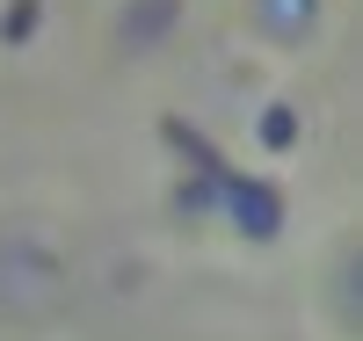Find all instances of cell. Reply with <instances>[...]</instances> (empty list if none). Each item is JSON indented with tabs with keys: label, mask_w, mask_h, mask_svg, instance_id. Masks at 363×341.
<instances>
[{
	"label": "cell",
	"mask_w": 363,
	"mask_h": 341,
	"mask_svg": "<svg viewBox=\"0 0 363 341\" xmlns=\"http://www.w3.org/2000/svg\"><path fill=\"white\" fill-rule=\"evenodd\" d=\"M66 305V255L58 240L37 225H8L0 233V320L37 327Z\"/></svg>",
	"instance_id": "1"
},
{
	"label": "cell",
	"mask_w": 363,
	"mask_h": 341,
	"mask_svg": "<svg viewBox=\"0 0 363 341\" xmlns=\"http://www.w3.org/2000/svg\"><path fill=\"white\" fill-rule=\"evenodd\" d=\"M211 189L225 196V211L240 218V233L269 240V233L284 225V203H277V189H262V181H240V174H225V167H218V174H211Z\"/></svg>",
	"instance_id": "2"
},
{
	"label": "cell",
	"mask_w": 363,
	"mask_h": 341,
	"mask_svg": "<svg viewBox=\"0 0 363 341\" xmlns=\"http://www.w3.org/2000/svg\"><path fill=\"white\" fill-rule=\"evenodd\" d=\"M262 29L269 37H306V22H313V0H262Z\"/></svg>",
	"instance_id": "3"
},
{
	"label": "cell",
	"mask_w": 363,
	"mask_h": 341,
	"mask_svg": "<svg viewBox=\"0 0 363 341\" xmlns=\"http://www.w3.org/2000/svg\"><path fill=\"white\" fill-rule=\"evenodd\" d=\"M167 15H174V0H145V8L124 22V37H131V44H145V37H153V29H160Z\"/></svg>",
	"instance_id": "4"
}]
</instances>
